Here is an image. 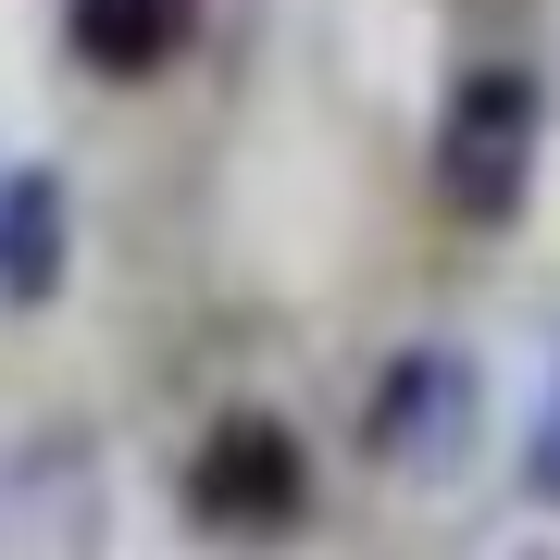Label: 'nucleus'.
I'll use <instances>...</instances> for the list:
<instances>
[{"mask_svg": "<svg viewBox=\"0 0 560 560\" xmlns=\"http://www.w3.org/2000/svg\"><path fill=\"white\" fill-rule=\"evenodd\" d=\"M536 138H548L536 62H460L448 101H436V200L474 237L523 224V200H536Z\"/></svg>", "mask_w": 560, "mask_h": 560, "instance_id": "f257e3e1", "label": "nucleus"}, {"mask_svg": "<svg viewBox=\"0 0 560 560\" xmlns=\"http://www.w3.org/2000/svg\"><path fill=\"white\" fill-rule=\"evenodd\" d=\"M175 499H187V523H200L212 548L300 536V523H312V448H300V423H287V411H224L212 436L187 448Z\"/></svg>", "mask_w": 560, "mask_h": 560, "instance_id": "f03ea898", "label": "nucleus"}, {"mask_svg": "<svg viewBox=\"0 0 560 560\" xmlns=\"http://www.w3.org/2000/svg\"><path fill=\"white\" fill-rule=\"evenodd\" d=\"M0 560H113V460L88 423H38L0 460Z\"/></svg>", "mask_w": 560, "mask_h": 560, "instance_id": "7ed1b4c3", "label": "nucleus"}, {"mask_svg": "<svg viewBox=\"0 0 560 560\" xmlns=\"http://www.w3.org/2000/svg\"><path fill=\"white\" fill-rule=\"evenodd\" d=\"M474 436H486V374L460 349H399L374 374V399H361V448L399 486H460L474 474Z\"/></svg>", "mask_w": 560, "mask_h": 560, "instance_id": "20e7f679", "label": "nucleus"}, {"mask_svg": "<svg viewBox=\"0 0 560 560\" xmlns=\"http://www.w3.org/2000/svg\"><path fill=\"white\" fill-rule=\"evenodd\" d=\"M62 275H75V200L50 162H13L0 175V312H50Z\"/></svg>", "mask_w": 560, "mask_h": 560, "instance_id": "39448f33", "label": "nucleus"}, {"mask_svg": "<svg viewBox=\"0 0 560 560\" xmlns=\"http://www.w3.org/2000/svg\"><path fill=\"white\" fill-rule=\"evenodd\" d=\"M62 38H75L88 75L150 88V75H175V62H187V38H200V0H62Z\"/></svg>", "mask_w": 560, "mask_h": 560, "instance_id": "423d86ee", "label": "nucleus"}, {"mask_svg": "<svg viewBox=\"0 0 560 560\" xmlns=\"http://www.w3.org/2000/svg\"><path fill=\"white\" fill-rule=\"evenodd\" d=\"M511 474H523L536 511H560V361H548V386H536V423H523V460H511Z\"/></svg>", "mask_w": 560, "mask_h": 560, "instance_id": "0eeeda50", "label": "nucleus"}, {"mask_svg": "<svg viewBox=\"0 0 560 560\" xmlns=\"http://www.w3.org/2000/svg\"><path fill=\"white\" fill-rule=\"evenodd\" d=\"M536 560H560V548H536Z\"/></svg>", "mask_w": 560, "mask_h": 560, "instance_id": "6e6552de", "label": "nucleus"}]
</instances>
